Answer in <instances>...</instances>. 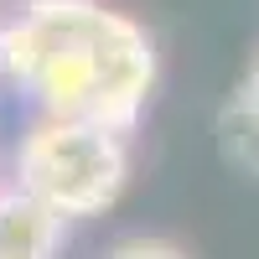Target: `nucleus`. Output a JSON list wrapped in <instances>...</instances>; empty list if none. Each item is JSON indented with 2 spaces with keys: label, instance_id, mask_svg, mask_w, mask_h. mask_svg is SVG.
<instances>
[{
  "label": "nucleus",
  "instance_id": "f257e3e1",
  "mask_svg": "<svg viewBox=\"0 0 259 259\" xmlns=\"http://www.w3.org/2000/svg\"><path fill=\"white\" fill-rule=\"evenodd\" d=\"M6 36V73L47 114H83L130 135L156 89V41L99 0H31Z\"/></svg>",
  "mask_w": 259,
  "mask_h": 259
},
{
  "label": "nucleus",
  "instance_id": "f03ea898",
  "mask_svg": "<svg viewBox=\"0 0 259 259\" xmlns=\"http://www.w3.org/2000/svg\"><path fill=\"white\" fill-rule=\"evenodd\" d=\"M130 182V145L119 130L83 114H41L16 150V187L36 192L62 218H99Z\"/></svg>",
  "mask_w": 259,
  "mask_h": 259
},
{
  "label": "nucleus",
  "instance_id": "7ed1b4c3",
  "mask_svg": "<svg viewBox=\"0 0 259 259\" xmlns=\"http://www.w3.org/2000/svg\"><path fill=\"white\" fill-rule=\"evenodd\" d=\"M68 218L26 187L0 192V259H57Z\"/></svg>",
  "mask_w": 259,
  "mask_h": 259
},
{
  "label": "nucleus",
  "instance_id": "20e7f679",
  "mask_svg": "<svg viewBox=\"0 0 259 259\" xmlns=\"http://www.w3.org/2000/svg\"><path fill=\"white\" fill-rule=\"evenodd\" d=\"M223 145L233 150V161L259 171V52H254L233 104H228V114H223Z\"/></svg>",
  "mask_w": 259,
  "mask_h": 259
},
{
  "label": "nucleus",
  "instance_id": "39448f33",
  "mask_svg": "<svg viewBox=\"0 0 259 259\" xmlns=\"http://www.w3.org/2000/svg\"><path fill=\"white\" fill-rule=\"evenodd\" d=\"M104 259H187L171 239H124V244H114Z\"/></svg>",
  "mask_w": 259,
  "mask_h": 259
},
{
  "label": "nucleus",
  "instance_id": "423d86ee",
  "mask_svg": "<svg viewBox=\"0 0 259 259\" xmlns=\"http://www.w3.org/2000/svg\"><path fill=\"white\" fill-rule=\"evenodd\" d=\"M0 73H6V36H0Z\"/></svg>",
  "mask_w": 259,
  "mask_h": 259
}]
</instances>
